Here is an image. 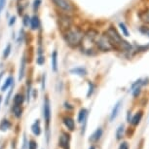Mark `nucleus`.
Masks as SVG:
<instances>
[{
  "label": "nucleus",
  "mask_w": 149,
  "mask_h": 149,
  "mask_svg": "<svg viewBox=\"0 0 149 149\" xmlns=\"http://www.w3.org/2000/svg\"><path fill=\"white\" fill-rule=\"evenodd\" d=\"M31 131L33 134H35L36 136L41 134V127H40V120H36L31 126Z\"/></svg>",
  "instance_id": "14"
},
{
  "label": "nucleus",
  "mask_w": 149,
  "mask_h": 149,
  "mask_svg": "<svg viewBox=\"0 0 149 149\" xmlns=\"http://www.w3.org/2000/svg\"><path fill=\"white\" fill-rule=\"evenodd\" d=\"M70 141V136L65 133H63V134L60 136V146L63 149H70L69 145Z\"/></svg>",
  "instance_id": "6"
},
{
  "label": "nucleus",
  "mask_w": 149,
  "mask_h": 149,
  "mask_svg": "<svg viewBox=\"0 0 149 149\" xmlns=\"http://www.w3.org/2000/svg\"><path fill=\"white\" fill-rule=\"evenodd\" d=\"M30 21H31V18H29V15H24V19H22V22H24V26H29V24H30Z\"/></svg>",
  "instance_id": "29"
},
{
  "label": "nucleus",
  "mask_w": 149,
  "mask_h": 149,
  "mask_svg": "<svg viewBox=\"0 0 149 149\" xmlns=\"http://www.w3.org/2000/svg\"><path fill=\"white\" fill-rule=\"evenodd\" d=\"M52 1L58 9L65 14H71L75 11V7L69 0H52Z\"/></svg>",
  "instance_id": "4"
},
{
  "label": "nucleus",
  "mask_w": 149,
  "mask_h": 149,
  "mask_svg": "<svg viewBox=\"0 0 149 149\" xmlns=\"http://www.w3.org/2000/svg\"><path fill=\"white\" fill-rule=\"evenodd\" d=\"M11 127H12V124H11L10 121H8L6 119L2 120V122L0 123V131L2 132L9 130V129H11Z\"/></svg>",
  "instance_id": "18"
},
{
  "label": "nucleus",
  "mask_w": 149,
  "mask_h": 149,
  "mask_svg": "<svg viewBox=\"0 0 149 149\" xmlns=\"http://www.w3.org/2000/svg\"><path fill=\"white\" fill-rule=\"evenodd\" d=\"M124 133H125V127H124V125H120L119 127L117 128L116 130V139L117 140H120L123 139L124 136Z\"/></svg>",
  "instance_id": "21"
},
{
  "label": "nucleus",
  "mask_w": 149,
  "mask_h": 149,
  "mask_svg": "<svg viewBox=\"0 0 149 149\" xmlns=\"http://www.w3.org/2000/svg\"><path fill=\"white\" fill-rule=\"evenodd\" d=\"M88 85H89V90H88V94H87V97H90L95 91V85L93 82H89Z\"/></svg>",
  "instance_id": "27"
},
{
  "label": "nucleus",
  "mask_w": 149,
  "mask_h": 149,
  "mask_svg": "<svg viewBox=\"0 0 149 149\" xmlns=\"http://www.w3.org/2000/svg\"><path fill=\"white\" fill-rule=\"evenodd\" d=\"M69 105H70V104H68V103H66V102H65V107H66V108H70V109H72V108H73L72 106H69Z\"/></svg>",
  "instance_id": "39"
},
{
  "label": "nucleus",
  "mask_w": 149,
  "mask_h": 149,
  "mask_svg": "<svg viewBox=\"0 0 149 149\" xmlns=\"http://www.w3.org/2000/svg\"><path fill=\"white\" fill-rule=\"evenodd\" d=\"M142 116H143L142 111H139L137 113H136L133 117L131 118V121H130L131 124L134 126V127H136V126L140 123V121H141Z\"/></svg>",
  "instance_id": "11"
},
{
  "label": "nucleus",
  "mask_w": 149,
  "mask_h": 149,
  "mask_svg": "<svg viewBox=\"0 0 149 149\" xmlns=\"http://www.w3.org/2000/svg\"><path fill=\"white\" fill-rule=\"evenodd\" d=\"M102 134H103L102 129V128H97V130H95L94 133L91 134V136H90V139H89L90 142H92V143L97 142L98 140L100 139V137L102 136Z\"/></svg>",
  "instance_id": "8"
},
{
  "label": "nucleus",
  "mask_w": 149,
  "mask_h": 149,
  "mask_svg": "<svg viewBox=\"0 0 149 149\" xmlns=\"http://www.w3.org/2000/svg\"><path fill=\"white\" fill-rule=\"evenodd\" d=\"M30 26H31L32 30H36L40 27V19L36 15H34L31 18V21H30Z\"/></svg>",
  "instance_id": "17"
},
{
  "label": "nucleus",
  "mask_w": 149,
  "mask_h": 149,
  "mask_svg": "<svg viewBox=\"0 0 149 149\" xmlns=\"http://www.w3.org/2000/svg\"><path fill=\"white\" fill-rule=\"evenodd\" d=\"M85 33L80 27L77 26H70L68 29L64 31L63 37L65 39V42L68 44V46L72 48H76L81 45Z\"/></svg>",
  "instance_id": "2"
},
{
  "label": "nucleus",
  "mask_w": 149,
  "mask_h": 149,
  "mask_svg": "<svg viewBox=\"0 0 149 149\" xmlns=\"http://www.w3.org/2000/svg\"><path fill=\"white\" fill-rule=\"evenodd\" d=\"M87 117H88V110L86 108L80 109L79 113H78V122L79 123H86Z\"/></svg>",
  "instance_id": "13"
},
{
  "label": "nucleus",
  "mask_w": 149,
  "mask_h": 149,
  "mask_svg": "<svg viewBox=\"0 0 149 149\" xmlns=\"http://www.w3.org/2000/svg\"><path fill=\"white\" fill-rule=\"evenodd\" d=\"M31 82H30V80L29 81H27V90H26V102H30V97H31Z\"/></svg>",
  "instance_id": "25"
},
{
  "label": "nucleus",
  "mask_w": 149,
  "mask_h": 149,
  "mask_svg": "<svg viewBox=\"0 0 149 149\" xmlns=\"http://www.w3.org/2000/svg\"><path fill=\"white\" fill-rule=\"evenodd\" d=\"M10 53H11V44H8L7 47L5 48V50H4V54H3L4 58H7L8 57H9Z\"/></svg>",
  "instance_id": "28"
},
{
  "label": "nucleus",
  "mask_w": 149,
  "mask_h": 149,
  "mask_svg": "<svg viewBox=\"0 0 149 149\" xmlns=\"http://www.w3.org/2000/svg\"><path fill=\"white\" fill-rule=\"evenodd\" d=\"M24 102V97L22 94H17L14 97V104L16 105H22Z\"/></svg>",
  "instance_id": "22"
},
{
  "label": "nucleus",
  "mask_w": 149,
  "mask_h": 149,
  "mask_svg": "<svg viewBox=\"0 0 149 149\" xmlns=\"http://www.w3.org/2000/svg\"><path fill=\"white\" fill-rule=\"evenodd\" d=\"M1 102H2V97L0 95V104H1Z\"/></svg>",
  "instance_id": "41"
},
{
  "label": "nucleus",
  "mask_w": 149,
  "mask_h": 149,
  "mask_svg": "<svg viewBox=\"0 0 149 149\" xmlns=\"http://www.w3.org/2000/svg\"><path fill=\"white\" fill-rule=\"evenodd\" d=\"M139 32L143 35H146L147 37H149V26H143L141 27H139Z\"/></svg>",
  "instance_id": "26"
},
{
  "label": "nucleus",
  "mask_w": 149,
  "mask_h": 149,
  "mask_svg": "<svg viewBox=\"0 0 149 149\" xmlns=\"http://www.w3.org/2000/svg\"><path fill=\"white\" fill-rule=\"evenodd\" d=\"M70 73L71 74H76L79 76H86L87 75V70L84 67H75V68L70 69Z\"/></svg>",
  "instance_id": "16"
},
{
  "label": "nucleus",
  "mask_w": 149,
  "mask_h": 149,
  "mask_svg": "<svg viewBox=\"0 0 149 149\" xmlns=\"http://www.w3.org/2000/svg\"><path fill=\"white\" fill-rule=\"evenodd\" d=\"M89 149H95V146H94V145H92V146H91V147H90Z\"/></svg>",
  "instance_id": "40"
},
{
  "label": "nucleus",
  "mask_w": 149,
  "mask_h": 149,
  "mask_svg": "<svg viewBox=\"0 0 149 149\" xmlns=\"http://www.w3.org/2000/svg\"><path fill=\"white\" fill-rule=\"evenodd\" d=\"M119 27H120L121 32H122V34H123L124 36H126V37L130 36V32H129L128 27L126 26V24H124V22H120V24H119Z\"/></svg>",
  "instance_id": "24"
},
{
  "label": "nucleus",
  "mask_w": 149,
  "mask_h": 149,
  "mask_svg": "<svg viewBox=\"0 0 149 149\" xmlns=\"http://www.w3.org/2000/svg\"><path fill=\"white\" fill-rule=\"evenodd\" d=\"M129 148H130L129 147V143L126 141H123L119 146V149H129Z\"/></svg>",
  "instance_id": "35"
},
{
  "label": "nucleus",
  "mask_w": 149,
  "mask_h": 149,
  "mask_svg": "<svg viewBox=\"0 0 149 149\" xmlns=\"http://www.w3.org/2000/svg\"><path fill=\"white\" fill-rule=\"evenodd\" d=\"M26 57H22V61H21V66H19V80L21 81L24 76V73H26Z\"/></svg>",
  "instance_id": "12"
},
{
  "label": "nucleus",
  "mask_w": 149,
  "mask_h": 149,
  "mask_svg": "<svg viewBox=\"0 0 149 149\" xmlns=\"http://www.w3.org/2000/svg\"><path fill=\"white\" fill-rule=\"evenodd\" d=\"M29 149H37V142L33 139H30L29 141Z\"/></svg>",
  "instance_id": "32"
},
{
  "label": "nucleus",
  "mask_w": 149,
  "mask_h": 149,
  "mask_svg": "<svg viewBox=\"0 0 149 149\" xmlns=\"http://www.w3.org/2000/svg\"><path fill=\"white\" fill-rule=\"evenodd\" d=\"M45 78H46V75H43V78H42V91L45 90Z\"/></svg>",
  "instance_id": "38"
},
{
  "label": "nucleus",
  "mask_w": 149,
  "mask_h": 149,
  "mask_svg": "<svg viewBox=\"0 0 149 149\" xmlns=\"http://www.w3.org/2000/svg\"><path fill=\"white\" fill-rule=\"evenodd\" d=\"M40 4H41V0H34V2H33V10H34L35 12L38 10Z\"/></svg>",
  "instance_id": "34"
},
{
  "label": "nucleus",
  "mask_w": 149,
  "mask_h": 149,
  "mask_svg": "<svg viewBox=\"0 0 149 149\" xmlns=\"http://www.w3.org/2000/svg\"><path fill=\"white\" fill-rule=\"evenodd\" d=\"M12 111L14 115L17 117V118H21L22 117V109L21 107V105H16L14 104L13 108H12Z\"/></svg>",
  "instance_id": "23"
},
{
  "label": "nucleus",
  "mask_w": 149,
  "mask_h": 149,
  "mask_svg": "<svg viewBox=\"0 0 149 149\" xmlns=\"http://www.w3.org/2000/svg\"><path fill=\"white\" fill-rule=\"evenodd\" d=\"M51 61H52V69L53 71L57 72L58 71V52L57 50H55L52 54L51 57Z\"/></svg>",
  "instance_id": "15"
},
{
  "label": "nucleus",
  "mask_w": 149,
  "mask_h": 149,
  "mask_svg": "<svg viewBox=\"0 0 149 149\" xmlns=\"http://www.w3.org/2000/svg\"><path fill=\"white\" fill-rule=\"evenodd\" d=\"M63 121L64 126H65L69 131L72 132L75 130V122L71 117H64Z\"/></svg>",
  "instance_id": "10"
},
{
  "label": "nucleus",
  "mask_w": 149,
  "mask_h": 149,
  "mask_svg": "<svg viewBox=\"0 0 149 149\" xmlns=\"http://www.w3.org/2000/svg\"><path fill=\"white\" fill-rule=\"evenodd\" d=\"M60 26L61 29H63L64 30L68 29L71 26V19L68 16L66 15H61L60 17Z\"/></svg>",
  "instance_id": "7"
},
{
  "label": "nucleus",
  "mask_w": 149,
  "mask_h": 149,
  "mask_svg": "<svg viewBox=\"0 0 149 149\" xmlns=\"http://www.w3.org/2000/svg\"><path fill=\"white\" fill-rule=\"evenodd\" d=\"M15 22H16V17H12V18L10 19V22H9V26H12L14 24H15Z\"/></svg>",
  "instance_id": "37"
},
{
  "label": "nucleus",
  "mask_w": 149,
  "mask_h": 149,
  "mask_svg": "<svg viewBox=\"0 0 149 149\" xmlns=\"http://www.w3.org/2000/svg\"><path fill=\"white\" fill-rule=\"evenodd\" d=\"M36 63H37L38 65H43L44 63H45V57H44V55L38 56L37 58H36Z\"/></svg>",
  "instance_id": "30"
},
{
  "label": "nucleus",
  "mask_w": 149,
  "mask_h": 149,
  "mask_svg": "<svg viewBox=\"0 0 149 149\" xmlns=\"http://www.w3.org/2000/svg\"><path fill=\"white\" fill-rule=\"evenodd\" d=\"M13 84H14V78L12 76H9L6 79V81H5V83L3 84V86L1 87V91L2 92H5L8 88H9L10 86H12Z\"/></svg>",
  "instance_id": "19"
},
{
  "label": "nucleus",
  "mask_w": 149,
  "mask_h": 149,
  "mask_svg": "<svg viewBox=\"0 0 149 149\" xmlns=\"http://www.w3.org/2000/svg\"><path fill=\"white\" fill-rule=\"evenodd\" d=\"M43 117L44 120L46 122V128L47 132L49 133V128H50V122H51V103H50V100L47 97H45L44 104H43Z\"/></svg>",
  "instance_id": "5"
},
{
  "label": "nucleus",
  "mask_w": 149,
  "mask_h": 149,
  "mask_svg": "<svg viewBox=\"0 0 149 149\" xmlns=\"http://www.w3.org/2000/svg\"><path fill=\"white\" fill-rule=\"evenodd\" d=\"M97 47L100 51H102V52H109V51H114V50H116L114 45L109 40V38L107 37V35H106L105 33L102 35H98V37L97 39Z\"/></svg>",
  "instance_id": "3"
},
{
  "label": "nucleus",
  "mask_w": 149,
  "mask_h": 149,
  "mask_svg": "<svg viewBox=\"0 0 149 149\" xmlns=\"http://www.w3.org/2000/svg\"><path fill=\"white\" fill-rule=\"evenodd\" d=\"M140 18H141L143 22H145L147 26H149V7L146 8V9L140 14Z\"/></svg>",
  "instance_id": "20"
},
{
  "label": "nucleus",
  "mask_w": 149,
  "mask_h": 149,
  "mask_svg": "<svg viewBox=\"0 0 149 149\" xmlns=\"http://www.w3.org/2000/svg\"><path fill=\"white\" fill-rule=\"evenodd\" d=\"M98 32L95 29H91L87 31L84 35V38L81 42V50L83 53L89 56H94L98 51L97 47V39L98 37Z\"/></svg>",
  "instance_id": "1"
},
{
  "label": "nucleus",
  "mask_w": 149,
  "mask_h": 149,
  "mask_svg": "<svg viewBox=\"0 0 149 149\" xmlns=\"http://www.w3.org/2000/svg\"><path fill=\"white\" fill-rule=\"evenodd\" d=\"M5 2H6V0H0V13L2 12V10H3L5 6Z\"/></svg>",
  "instance_id": "36"
},
{
  "label": "nucleus",
  "mask_w": 149,
  "mask_h": 149,
  "mask_svg": "<svg viewBox=\"0 0 149 149\" xmlns=\"http://www.w3.org/2000/svg\"><path fill=\"white\" fill-rule=\"evenodd\" d=\"M121 106H122V100H119L116 104L114 105L113 109L111 111V114H110V121H114V119L118 116L120 112V109H121Z\"/></svg>",
  "instance_id": "9"
},
{
  "label": "nucleus",
  "mask_w": 149,
  "mask_h": 149,
  "mask_svg": "<svg viewBox=\"0 0 149 149\" xmlns=\"http://www.w3.org/2000/svg\"><path fill=\"white\" fill-rule=\"evenodd\" d=\"M13 90H14V84H13L12 86H11L10 92L8 93V95H7V97H6V102H5V104H8V103H9V100H10V98H11V95H12V93H13Z\"/></svg>",
  "instance_id": "33"
},
{
  "label": "nucleus",
  "mask_w": 149,
  "mask_h": 149,
  "mask_svg": "<svg viewBox=\"0 0 149 149\" xmlns=\"http://www.w3.org/2000/svg\"><path fill=\"white\" fill-rule=\"evenodd\" d=\"M22 149H29V141H27L26 134H24V139H22Z\"/></svg>",
  "instance_id": "31"
}]
</instances>
